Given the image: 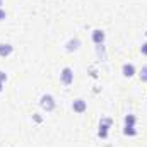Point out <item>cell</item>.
Returning a JSON list of instances; mask_svg holds the SVG:
<instances>
[{
    "label": "cell",
    "instance_id": "277c9868",
    "mask_svg": "<svg viewBox=\"0 0 147 147\" xmlns=\"http://www.w3.org/2000/svg\"><path fill=\"white\" fill-rule=\"evenodd\" d=\"M91 38H92V43L98 46V45H105V38H106V34H105L103 29H94L92 34H91Z\"/></svg>",
    "mask_w": 147,
    "mask_h": 147
},
{
    "label": "cell",
    "instance_id": "4fadbf2b",
    "mask_svg": "<svg viewBox=\"0 0 147 147\" xmlns=\"http://www.w3.org/2000/svg\"><path fill=\"white\" fill-rule=\"evenodd\" d=\"M140 53H142L144 57H147V41L146 43H142V46H140Z\"/></svg>",
    "mask_w": 147,
    "mask_h": 147
},
{
    "label": "cell",
    "instance_id": "5bb4252c",
    "mask_svg": "<svg viewBox=\"0 0 147 147\" xmlns=\"http://www.w3.org/2000/svg\"><path fill=\"white\" fill-rule=\"evenodd\" d=\"M0 82H7V74L0 70Z\"/></svg>",
    "mask_w": 147,
    "mask_h": 147
},
{
    "label": "cell",
    "instance_id": "e0dca14e",
    "mask_svg": "<svg viewBox=\"0 0 147 147\" xmlns=\"http://www.w3.org/2000/svg\"><path fill=\"white\" fill-rule=\"evenodd\" d=\"M2 5H3V0H0V9H2Z\"/></svg>",
    "mask_w": 147,
    "mask_h": 147
},
{
    "label": "cell",
    "instance_id": "9c48e42d",
    "mask_svg": "<svg viewBox=\"0 0 147 147\" xmlns=\"http://www.w3.org/2000/svg\"><path fill=\"white\" fill-rule=\"evenodd\" d=\"M123 135H127V137H135V135H137L135 127H128V125H125V127H123Z\"/></svg>",
    "mask_w": 147,
    "mask_h": 147
},
{
    "label": "cell",
    "instance_id": "3957f363",
    "mask_svg": "<svg viewBox=\"0 0 147 147\" xmlns=\"http://www.w3.org/2000/svg\"><path fill=\"white\" fill-rule=\"evenodd\" d=\"M72 110H74V113H77V115H82L84 111L87 110V101L82 99V98L75 99V101L72 103Z\"/></svg>",
    "mask_w": 147,
    "mask_h": 147
},
{
    "label": "cell",
    "instance_id": "8992f818",
    "mask_svg": "<svg viewBox=\"0 0 147 147\" xmlns=\"http://www.w3.org/2000/svg\"><path fill=\"white\" fill-rule=\"evenodd\" d=\"M135 65L134 63H123V67H121V74H123V77H127V79H130V77H134L135 75Z\"/></svg>",
    "mask_w": 147,
    "mask_h": 147
},
{
    "label": "cell",
    "instance_id": "30bf717a",
    "mask_svg": "<svg viewBox=\"0 0 147 147\" xmlns=\"http://www.w3.org/2000/svg\"><path fill=\"white\" fill-rule=\"evenodd\" d=\"M135 121H137V118H135V115H127L125 116V125H128V127H135Z\"/></svg>",
    "mask_w": 147,
    "mask_h": 147
},
{
    "label": "cell",
    "instance_id": "7c38bea8",
    "mask_svg": "<svg viewBox=\"0 0 147 147\" xmlns=\"http://www.w3.org/2000/svg\"><path fill=\"white\" fill-rule=\"evenodd\" d=\"M139 77H140V80H142V82H147V65H144V67L140 69Z\"/></svg>",
    "mask_w": 147,
    "mask_h": 147
},
{
    "label": "cell",
    "instance_id": "2e32d148",
    "mask_svg": "<svg viewBox=\"0 0 147 147\" xmlns=\"http://www.w3.org/2000/svg\"><path fill=\"white\" fill-rule=\"evenodd\" d=\"M2 89H3V82H0V92H2Z\"/></svg>",
    "mask_w": 147,
    "mask_h": 147
},
{
    "label": "cell",
    "instance_id": "8fae6325",
    "mask_svg": "<svg viewBox=\"0 0 147 147\" xmlns=\"http://www.w3.org/2000/svg\"><path fill=\"white\" fill-rule=\"evenodd\" d=\"M96 48H98V55H99V58H101V60H106V51H105V45H98Z\"/></svg>",
    "mask_w": 147,
    "mask_h": 147
},
{
    "label": "cell",
    "instance_id": "7a4b0ae2",
    "mask_svg": "<svg viewBox=\"0 0 147 147\" xmlns=\"http://www.w3.org/2000/svg\"><path fill=\"white\" fill-rule=\"evenodd\" d=\"M60 82L63 86H72L74 84V70L70 67H63L60 72Z\"/></svg>",
    "mask_w": 147,
    "mask_h": 147
},
{
    "label": "cell",
    "instance_id": "5b68a950",
    "mask_svg": "<svg viewBox=\"0 0 147 147\" xmlns=\"http://www.w3.org/2000/svg\"><path fill=\"white\" fill-rule=\"evenodd\" d=\"M12 51H14V46H12L10 43H0V57H2V58L10 57Z\"/></svg>",
    "mask_w": 147,
    "mask_h": 147
},
{
    "label": "cell",
    "instance_id": "ac0fdd59",
    "mask_svg": "<svg viewBox=\"0 0 147 147\" xmlns=\"http://www.w3.org/2000/svg\"><path fill=\"white\" fill-rule=\"evenodd\" d=\"M146 36H147V31H146Z\"/></svg>",
    "mask_w": 147,
    "mask_h": 147
},
{
    "label": "cell",
    "instance_id": "52a82bcc",
    "mask_svg": "<svg viewBox=\"0 0 147 147\" xmlns=\"http://www.w3.org/2000/svg\"><path fill=\"white\" fill-rule=\"evenodd\" d=\"M79 48H80V39H79V38L70 39V41L65 45V50H67V51H77Z\"/></svg>",
    "mask_w": 147,
    "mask_h": 147
},
{
    "label": "cell",
    "instance_id": "ba28073f",
    "mask_svg": "<svg viewBox=\"0 0 147 147\" xmlns=\"http://www.w3.org/2000/svg\"><path fill=\"white\" fill-rule=\"evenodd\" d=\"M111 125H113V120H111V118H108V116L101 118V121H99V128H106V130H110Z\"/></svg>",
    "mask_w": 147,
    "mask_h": 147
},
{
    "label": "cell",
    "instance_id": "9a60e30c",
    "mask_svg": "<svg viewBox=\"0 0 147 147\" xmlns=\"http://www.w3.org/2000/svg\"><path fill=\"white\" fill-rule=\"evenodd\" d=\"M5 17H7V12H5L3 9H0V21H3Z\"/></svg>",
    "mask_w": 147,
    "mask_h": 147
},
{
    "label": "cell",
    "instance_id": "6da1fadb",
    "mask_svg": "<svg viewBox=\"0 0 147 147\" xmlns=\"http://www.w3.org/2000/svg\"><path fill=\"white\" fill-rule=\"evenodd\" d=\"M39 106L46 111V113H51V111L55 110L57 103H55V99H53L51 94H43V96L39 98Z\"/></svg>",
    "mask_w": 147,
    "mask_h": 147
}]
</instances>
